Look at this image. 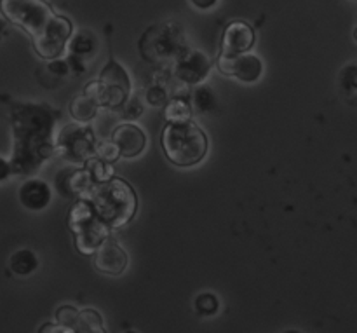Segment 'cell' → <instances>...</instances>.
Instances as JSON below:
<instances>
[{"label":"cell","instance_id":"d6a6232c","mask_svg":"<svg viewBox=\"0 0 357 333\" xmlns=\"http://www.w3.org/2000/svg\"><path fill=\"white\" fill-rule=\"evenodd\" d=\"M197 9H211L218 0H190Z\"/></svg>","mask_w":357,"mask_h":333},{"label":"cell","instance_id":"8992f818","mask_svg":"<svg viewBox=\"0 0 357 333\" xmlns=\"http://www.w3.org/2000/svg\"><path fill=\"white\" fill-rule=\"evenodd\" d=\"M96 143V135L91 126L86 122H72L59 133L54 143V152L66 163L84 166V163L94 156Z\"/></svg>","mask_w":357,"mask_h":333},{"label":"cell","instance_id":"7402d4cb","mask_svg":"<svg viewBox=\"0 0 357 333\" xmlns=\"http://www.w3.org/2000/svg\"><path fill=\"white\" fill-rule=\"evenodd\" d=\"M70 52H73V54L77 56H82V58H86V56H89L91 52L94 51V47H96V38H94L93 34H89L87 30H80L79 34L73 35L70 37Z\"/></svg>","mask_w":357,"mask_h":333},{"label":"cell","instance_id":"52a82bcc","mask_svg":"<svg viewBox=\"0 0 357 333\" xmlns=\"http://www.w3.org/2000/svg\"><path fill=\"white\" fill-rule=\"evenodd\" d=\"M98 84H100L98 107L121 108L131 94L129 73L115 58L108 59L107 65L101 68Z\"/></svg>","mask_w":357,"mask_h":333},{"label":"cell","instance_id":"4316f807","mask_svg":"<svg viewBox=\"0 0 357 333\" xmlns=\"http://www.w3.org/2000/svg\"><path fill=\"white\" fill-rule=\"evenodd\" d=\"M145 98L149 101V105H152V107H162L169 100V94H167V89L162 84H153V86H150L146 89Z\"/></svg>","mask_w":357,"mask_h":333},{"label":"cell","instance_id":"3957f363","mask_svg":"<svg viewBox=\"0 0 357 333\" xmlns=\"http://www.w3.org/2000/svg\"><path fill=\"white\" fill-rule=\"evenodd\" d=\"M86 199L91 202L98 219L110 229L128 225L138 212L135 188L117 177L94 185Z\"/></svg>","mask_w":357,"mask_h":333},{"label":"cell","instance_id":"836d02e7","mask_svg":"<svg viewBox=\"0 0 357 333\" xmlns=\"http://www.w3.org/2000/svg\"><path fill=\"white\" fill-rule=\"evenodd\" d=\"M3 34H6V23H3V21L0 20V38H2Z\"/></svg>","mask_w":357,"mask_h":333},{"label":"cell","instance_id":"d6986e66","mask_svg":"<svg viewBox=\"0 0 357 333\" xmlns=\"http://www.w3.org/2000/svg\"><path fill=\"white\" fill-rule=\"evenodd\" d=\"M98 105L86 94H77L70 103V114L77 122H91L98 115Z\"/></svg>","mask_w":357,"mask_h":333},{"label":"cell","instance_id":"ac0fdd59","mask_svg":"<svg viewBox=\"0 0 357 333\" xmlns=\"http://www.w3.org/2000/svg\"><path fill=\"white\" fill-rule=\"evenodd\" d=\"M164 117L166 122H181L190 121L192 117V103L187 96H174L167 100L164 105Z\"/></svg>","mask_w":357,"mask_h":333},{"label":"cell","instance_id":"8fae6325","mask_svg":"<svg viewBox=\"0 0 357 333\" xmlns=\"http://www.w3.org/2000/svg\"><path fill=\"white\" fill-rule=\"evenodd\" d=\"M255 45V30L244 21H232L227 24L222 35V51L220 54L236 56L250 52Z\"/></svg>","mask_w":357,"mask_h":333},{"label":"cell","instance_id":"cb8c5ba5","mask_svg":"<svg viewBox=\"0 0 357 333\" xmlns=\"http://www.w3.org/2000/svg\"><path fill=\"white\" fill-rule=\"evenodd\" d=\"M194 309L201 316H213V314L218 313L220 302L216 299V295H213V293H201L194 300Z\"/></svg>","mask_w":357,"mask_h":333},{"label":"cell","instance_id":"e0dca14e","mask_svg":"<svg viewBox=\"0 0 357 333\" xmlns=\"http://www.w3.org/2000/svg\"><path fill=\"white\" fill-rule=\"evenodd\" d=\"M192 100L190 103L194 105L195 112H199V114H218L220 112V101L218 98H216L215 91L211 89V87L208 86H201V84H197V87L194 89V93H192Z\"/></svg>","mask_w":357,"mask_h":333},{"label":"cell","instance_id":"30bf717a","mask_svg":"<svg viewBox=\"0 0 357 333\" xmlns=\"http://www.w3.org/2000/svg\"><path fill=\"white\" fill-rule=\"evenodd\" d=\"M94 267L108 276H121L128 267V253L110 236L94 251Z\"/></svg>","mask_w":357,"mask_h":333},{"label":"cell","instance_id":"83f0119b","mask_svg":"<svg viewBox=\"0 0 357 333\" xmlns=\"http://www.w3.org/2000/svg\"><path fill=\"white\" fill-rule=\"evenodd\" d=\"M121 108H122V117L129 122L136 121V119L142 117L143 114V105L139 103V100H136V98H128L126 103L122 105Z\"/></svg>","mask_w":357,"mask_h":333},{"label":"cell","instance_id":"d4e9b609","mask_svg":"<svg viewBox=\"0 0 357 333\" xmlns=\"http://www.w3.org/2000/svg\"><path fill=\"white\" fill-rule=\"evenodd\" d=\"M94 156L98 159L105 161V163L112 164L121 157V152H119V147L115 145L114 142H100L96 143V150H94Z\"/></svg>","mask_w":357,"mask_h":333},{"label":"cell","instance_id":"7a4b0ae2","mask_svg":"<svg viewBox=\"0 0 357 333\" xmlns=\"http://www.w3.org/2000/svg\"><path fill=\"white\" fill-rule=\"evenodd\" d=\"M0 14L26 31L42 59L59 58L73 34L72 21L54 13L45 0H0Z\"/></svg>","mask_w":357,"mask_h":333},{"label":"cell","instance_id":"4fadbf2b","mask_svg":"<svg viewBox=\"0 0 357 333\" xmlns=\"http://www.w3.org/2000/svg\"><path fill=\"white\" fill-rule=\"evenodd\" d=\"M112 142L119 147L121 157L132 159L139 156L146 147V135L142 128H138L132 122H124L119 124L112 133Z\"/></svg>","mask_w":357,"mask_h":333},{"label":"cell","instance_id":"44dd1931","mask_svg":"<svg viewBox=\"0 0 357 333\" xmlns=\"http://www.w3.org/2000/svg\"><path fill=\"white\" fill-rule=\"evenodd\" d=\"M105 333L103 318L94 309L79 311V320L75 325V333Z\"/></svg>","mask_w":357,"mask_h":333},{"label":"cell","instance_id":"9a60e30c","mask_svg":"<svg viewBox=\"0 0 357 333\" xmlns=\"http://www.w3.org/2000/svg\"><path fill=\"white\" fill-rule=\"evenodd\" d=\"M75 236V248L79 253L82 255H93L96 248L110 236V227L105 225L100 219L89 227H86L80 232L73 234Z\"/></svg>","mask_w":357,"mask_h":333},{"label":"cell","instance_id":"e575fe53","mask_svg":"<svg viewBox=\"0 0 357 333\" xmlns=\"http://www.w3.org/2000/svg\"><path fill=\"white\" fill-rule=\"evenodd\" d=\"M354 37H356V40H357V28H356V31H354Z\"/></svg>","mask_w":357,"mask_h":333},{"label":"cell","instance_id":"9c48e42d","mask_svg":"<svg viewBox=\"0 0 357 333\" xmlns=\"http://www.w3.org/2000/svg\"><path fill=\"white\" fill-rule=\"evenodd\" d=\"M216 66L223 75L236 77V79L243 80V82H257L264 72V65H261L260 58L250 52H243V54L227 56L220 54L216 59Z\"/></svg>","mask_w":357,"mask_h":333},{"label":"cell","instance_id":"ba28073f","mask_svg":"<svg viewBox=\"0 0 357 333\" xmlns=\"http://www.w3.org/2000/svg\"><path fill=\"white\" fill-rule=\"evenodd\" d=\"M211 70V61L199 49H185L173 61V75L185 86H197Z\"/></svg>","mask_w":357,"mask_h":333},{"label":"cell","instance_id":"277c9868","mask_svg":"<svg viewBox=\"0 0 357 333\" xmlns=\"http://www.w3.org/2000/svg\"><path fill=\"white\" fill-rule=\"evenodd\" d=\"M160 145L171 164L190 168L204 159L209 149V140L190 119L181 122H166L160 136Z\"/></svg>","mask_w":357,"mask_h":333},{"label":"cell","instance_id":"ffe728a7","mask_svg":"<svg viewBox=\"0 0 357 333\" xmlns=\"http://www.w3.org/2000/svg\"><path fill=\"white\" fill-rule=\"evenodd\" d=\"M9 267L14 274L17 276H28L38 267V258L33 251L30 250H20L10 257Z\"/></svg>","mask_w":357,"mask_h":333},{"label":"cell","instance_id":"6da1fadb","mask_svg":"<svg viewBox=\"0 0 357 333\" xmlns=\"http://www.w3.org/2000/svg\"><path fill=\"white\" fill-rule=\"evenodd\" d=\"M59 112L45 103L10 105V128L14 149L10 173L28 177L54 154L52 129Z\"/></svg>","mask_w":357,"mask_h":333},{"label":"cell","instance_id":"4dcf8cb0","mask_svg":"<svg viewBox=\"0 0 357 333\" xmlns=\"http://www.w3.org/2000/svg\"><path fill=\"white\" fill-rule=\"evenodd\" d=\"M38 332H42V333H47V332H52V333H73V330L72 328H68V327H63V325H45V327H42L40 330Z\"/></svg>","mask_w":357,"mask_h":333},{"label":"cell","instance_id":"f1b7e54d","mask_svg":"<svg viewBox=\"0 0 357 333\" xmlns=\"http://www.w3.org/2000/svg\"><path fill=\"white\" fill-rule=\"evenodd\" d=\"M47 70L52 73V75H58V77H65L70 73L66 59H59V58L51 59V63L47 65Z\"/></svg>","mask_w":357,"mask_h":333},{"label":"cell","instance_id":"5b68a950","mask_svg":"<svg viewBox=\"0 0 357 333\" xmlns=\"http://www.w3.org/2000/svg\"><path fill=\"white\" fill-rule=\"evenodd\" d=\"M187 49L181 24L174 21L152 24L143 31L138 40V52L143 61L162 66L174 61Z\"/></svg>","mask_w":357,"mask_h":333},{"label":"cell","instance_id":"1f68e13d","mask_svg":"<svg viewBox=\"0 0 357 333\" xmlns=\"http://www.w3.org/2000/svg\"><path fill=\"white\" fill-rule=\"evenodd\" d=\"M10 175H13V173H10L9 161H6V159H2V157H0V182L7 180Z\"/></svg>","mask_w":357,"mask_h":333},{"label":"cell","instance_id":"603a6c76","mask_svg":"<svg viewBox=\"0 0 357 333\" xmlns=\"http://www.w3.org/2000/svg\"><path fill=\"white\" fill-rule=\"evenodd\" d=\"M84 166L87 168V171H89L91 177L94 178V182H96V184H100V182H105V180H108V178L114 177V175H112L110 164L105 163V161H101V159H98L96 156L89 157V159L84 163Z\"/></svg>","mask_w":357,"mask_h":333},{"label":"cell","instance_id":"484cf974","mask_svg":"<svg viewBox=\"0 0 357 333\" xmlns=\"http://www.w3.org/2000/svg\"><path fill=\"white\" fill-rule=\"evenodd\" d=\"M77 320H79V309L73 306H61L58 311H56V321L63 327L72 328L73 333H75V325Z\"/></svg>","mask_w":357,"mask_h":333},{"label":"cell","instance_id":"5bb4252c","mask_svg":"<svg viewBox=\"0 0 357 333\" xmlns=\"http://www.w3.org/2000/svg\"><path fill=\"white\" fill-rule=\"evenodd\" d=\"M51 187L44 180H28L20 187V202L30 212H40L51 202Z\"/></svg>","mask_w":357,"mask_h":333},{"label":"cell","instance_id":"7c38bea8","mask_svg":"<svg viewBox=\"0 0 357 333\" xmlns=\"http://www.w3.org/2000/svg\"><path fill=\"white\" fill-rule=\"evenodd\" d=\"M96 185L94 178L91 177V173L87 171L86 166H80L79 170L73 171H61L56 178V188L59 191V194L63 198H84L86 199L89 195V192L93 191V187Z\"/></svg>","mask_w":357,"mask_h":333},{"label":"cell","instance_id":"2e32d148","mask_svg":"<svg viewBox=\"0 0 357 333\" xmlns=\"http://www.w3.org/2000/svg\"><path fill=\"white\" fill-rule=\"evenodd\" d=\"M96 220L98 216L96 213H94L91 202L87 201V199L80 198L79 201L72 206V209H70L66 223H68V229L72 230L73 234H77L80 232V230L86 229V227H89L91 223L96 222Z\"/></svg>","mask_w":357,"mask_h":333},{"label":"cell","instance_id":"f546056e","mask_svg":"<svg viewBox=\"0 0 357 333\" xmlns=\"http://www.w3.org/2000/svg\"><path fill=\"white\" fill-rule=\"evenodd\" d=\"M66 63H68L70 72H73L75 75H82L86 72V65H84V58L82 56H77L73 52H70V56L66 58Z\"/></svg>","mask_w":357,"mask_h":333}]
</instances>
